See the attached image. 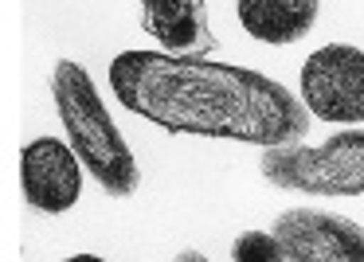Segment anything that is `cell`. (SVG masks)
Returning <instances> with one entry per match:
<instances>
[{
  "label": "cell",
  "instance_id": "3957f363",
  "mask_svg": "<svg viewBox=\"0 0 364 262\" xmlns=\"http://www.w3.org/2000/svg\"><path fill=\"white\" fill-rule=\"evenodd\" d=\"M259 173L274 188L301 196H360L364 192V129L333 133L325 145L262 149Z\"/></svg>",
  "mask_w": 364,
  "mask_h": 262
},
{
  "label": "cell",
  "instance_id": "7a4b0ae2",
  "mask_svg": "<svg viewBox=\"0 0 364 262\" xmlns=\"http://www.w3.org/2000/svg\"><path fill=\"white\" fill-rule=\"evenodd\" d=\"M51 98H55L59 121H63L67 137H71V149L79 153L82 168L110 196H118V200L134 196L137 184H141L137 157L126 145L122 129L114 126L110 110H106L87 67L75 63V59H59L55 71H51Z\"/></svg>",
  "mask_w": 364,
  "mask_h": 262
},
{
  "label": "cell",
  "instance_id": "ba28073f",
  "mask_svg": "<svg viewBox=\"0 0 364 262\" xmlns=\"http://www.w3.org/2000/svg\"><path fill=\"white\" fill-rule=\"evenodd\" d=\"M235 12L251 40L286 48L309 36L321 12V0H235Z\"/></svg>",
  "mask_w": 364,
  "mask_h": 262
},
{
  "label": "cell",
  "instance_id": "277c9868",
  "mask_svg": "<svg viewBox=\"0 0 364 262\" xmlns=\"http://www.w3.org/2000/svg\"><path fill=\"white\" fill-rule=\"evenodd\" d=\"M301 106L333 126H364V48H317L301 63Z\"/></svg>",
  "mask_w": 364,
  "mask_h": 262
},
{
  "label": "cell",
  "instance_id": "5b68a950",
  "mask_svg": "<svg viewBox=\"0 0 364 262\" xmlns=\"http://www.w3.org/2000/svg\"><path fill=\"white\" fill-rule=\"evenodd\" d=\"M270 231L290 262H364V227L329 207H286Z\"/></svg>",
  "mask_w": 364,
  "mask_h": 262
},
{
  "label": "cell",
  "instance_id": "9c48e42d",
  "mask_svg": "<svg viewBox=\"0 0 364 262\" xmlns=\"http://www.w3.org/2000/svg\"><path fill=\"white\" fill-rule=\"evenodd\" d=\"M231 262H290L274 231H243L231 243Z\"/></svg>",
  "mask_w": 364,
  "mask_h": 262
},
{
  "label": "cell",
  "instance_id": "8fae6325",
  "mask_svg": "<svg viewBox=\"0 0 364 262\" xmlns=\"http://www.w3.org/2000/svg\"><path fill=\"white\" fill-rule=\"evenodd\" d=\"M67 262H106V258H98V254H75V258H67Z\"/></svg>",
  "mask_w": 364,
  "mask_h": 262
},
{
  "label": "cell",
  "instance_id": "8992f818",
  "mask_svg": "<svg viewBox=\"0 0 364 262\" xmlns=\"http://www.w3.org/2000/svg\"><path fill=\"white\" fill-rule=\"evenodd\" d=\"M20 184L36 212L63 215L82 196V160L59 137H36L20 149Z\"/></svg>",
  "mask_w": 364,
  "mask_h": 262
},
{
  "label": "cell",
  "instance_id": "30bf717a",
  "mask_svg": "<svg viewBox=\"0 0 364 262\" xmlns=\"http://www.w3.org/2000/svg\"><path fill=\"white\" fill-rule=\"evenodd\" d=\"M176 262H208V254H200V251H181V254H176Z\"/></svg>",
  "mask_w": 364,
  "mask_h": 262
},
{
  "label": "cell",
  "instance_id": "52a82bcc",
  "mask_svg": "<svg viewBox=\"0 0 364 262\" xmlns=\"http://www.w3.org/2000/svg\"><path fill=\"white\" fill-rule=\"evenodd\" d=\"M141 24L168 55H208L215 48L208 0H137Z\"/></svg>",
  "mask_w": 364,
  "mask_h": 262
},
{
  "label": "cell",
  "instance_id": "6da1fadb",
  "mask_svg": "<svg viewBox=\"0 0 364 262\" xmlns=\"http://www.w3.org/2000/svg\"><path fill=\"white\" fill-rule=\"evenodd\" d=\"M114 98L129 114L192 137H223L259 149L298 145L309 133V110L251 67L212 63L208 55L122 51L110 63Z\"/></svg>",
  "mask_w": 364,
  "mask_h": 262
}]
</instances>
